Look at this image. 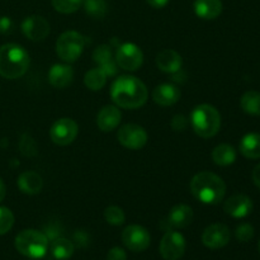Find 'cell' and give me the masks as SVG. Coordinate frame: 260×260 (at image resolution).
<instances>
[{
  "mask_svg": "<svg viewBox=\"0 0 260 260\" xmlns=\"http://www.w3.org/2000/svg\"><path fill=\"white\" fill-rule=\"evenodd\" d=\"M111 98L121 108L136 109L146 103L149 91L139 78L122 75L112 84Z\"/></svg>",
  "mask_w": 260,
  "mask_h": 260,
  "instance_id": "1",
  "label": "cell"
},
{
  "mask_svg": "<svg viewBox=\"0 0 260 260\" xmlns=\"http://www.w3.org/2000/svg\"><path fill=\"white\" fill-rule=\"evenodd\" d=\"M190 192L205 205H218L226 194V184L215 173L201 172L190 180Z\"/></svg>",
  "mask_w": 260,
  "mask_h": 260,
  "instance_id": "2",
  "label": "cell"
},
{
  "mask_svg": "<svg viewBox=\"0 0 260 260\" xmlns=\"http://www.w3.org/2000/svg\"><path fill=\"white\" fill-rule=\"evenodd\" d=\"M29 68V55L15 43H7L0 47V75L5 79H18Z\"/></svg>",
  "mask_w": 260,
  "mask_h": 260,
  "instance_id": "3",
  "label": "cell"
},
{
  "mask_svg": "<svg viewBox=\"0 0 260 260\" xmlns=\"http://www.w3.org/2000/svg\"><path fill=\"white\" fill-rule=\"evenodd\" d=\"M190 124L198 136L202 139H210L220 131L221 116L213 106L200 104L190 114Z\"/></svg>",
  "mask_w": 260,
  "mask_h": 260,
  "instance_id": "4",
  "label": "cell"
},
{
  "mask_svg": "<svg viewBox=\"0 0 260 260\" xmlns=\"http://www.w3.org/2000/svg\"><path fill=\"white\" fill-rule=\"evenodd\" d=\"M15 249L22 255L32 259L43 258L47 253L48 239L41 231L37 230H23L15 238Z\"/></svg>",
  "mask_w": 260,
  "mask_h": 260,
  "instance_id": "5",
  "label": "cell"
},
{
  "mask_svg": "<svg viewBox=\"0 0 260 260\" xmlns=\"http://www.w3.org/2000/svg\"><path fill=\"white\" fill-rule=\"evenodd\" d=\"M85 38L76 30H66L56 42L57 56L65 62H75L83 53Z\"/></svg>",
  "mask_w": 260,
  "mask_h": 260,
  "instance_id": "6",
  "label": "cell"
},
{
  "mask_svg": "<svg viewBox=\"0 0 260 260\" xmlns=\"http://www.w3.org/2000/svg\"><path fill=\"white\" fill-rule=\"evenodd\" d=\"M117 139H118L119 144L126 149L140 150L146 145L149 136L144 127L135 123H128L118 129Z\"/></svg>",
  "mask_w": 260,
  "mask_h": 260,
  "instance_id": "7",
  "label": "cell"
},
{
  "mask_svg": "<svg viewBox=\"0 0 260 260\" xmlns=\"http://www.w3.org/2000/svg\"><path fill=\"white\" fill-rule=\"evenodd\" d=\"M116 62L126 71H136L144 62V53L135 43H123L116 52Z\"/></svg>",
  "mask_w": 260,
  "mask_h": 260,
  "instance_id": "8",
  "label": "cell"
},
{
  "mask_svg": "<svg viewBox=\"0 0 260 260\" xmlns=\"http://www.w3.org/2000/svg\"><path fill=\"white\" fill-rule=\"evenodd\" d=\"M79 132L78 123L71 118H60L52 124L50 137L53 144L58 146H68L76 139Z\"/></svg>",
  "mask_w": 260,
  "mask_h": 260,
  "instance_id": "9",
  "label": "cell"
},
{
  "mask_svg": "<svg viewBox=\"0 0 260 260\" xmlns=\"http://www.w3.org/2000/svg\"><path fill=\"white\" fill-rule=\"evenodd\" d=\"M185 239L178 231H168L160 241V254L165 260H179L185 253Z\"/></svg>",
  "mask_w": 260,
  "mask_h": 260,
  "instance_id": "10",
  "label": "cell"
},
{
  "mask_svg": "<svg viewBox=\"0 0 260 260\" xmlns=\"http://www.w3.org/2000/svg\"><path fill=\"white\" fill-rule=\"evenodd\" d=\"M122 243L127 249L140 253L149 248L151 243L149 231L140 225H129L122 233Z\"/></svg>",
  "mask_w": 260,
  "mask_h": 260,
  "instance_id": "11",
  "label": "cell"
},
{
  "mask_svg": "<svg viewBox=\"0 0 260 260\" xmlns=\"http://www.w3.org/2000/svg\"><path fill=\"white\" fill-rule=\"evenodd\" d=\"M230 238L231 234L228 226L223 223H212L203 231L202 243L206 248L216 250L228 245Z\"/></svg>",
  "mask_w": 260,
  "mask_h": 260,
  "instance_id": "12",
  "label": "cell"
},
{
  "mask_svg": "<svg viewBox=\"0 0 260 260\" xmlns=\"http://www.w3.org/2000/svg\"><path fill=\"white\" fill-rule=\"evenodd\" d=\"M22 32L30 41H42L50 33V24L41 15H30L22 23Z\"/></svg>",
  "mask_w": 260,
  "mask_h": 260,
  "instance_id": "13",
  "label": "cell"
},
{
  "mask_svg": "<svg viewBox=\"0 0 260 260\" xmlns=\"http://www.w3.org/2000/svg\"><path fill=\"white\" fill-rule=\"evenodd\" d=\"M223 210L229 216L235 218L246 217L253 211V201L245 194H235L225 201Z\"/></svg>",
  "mask_w": 260,
  "mask_h": 260,
  "instance_id": "14",
  "label": "cell"
},
{
  "mask_svg": "<svg viewBox=\"0 0 260 260\" xmlns=\"http://www.w3.org/2000/svg\"><path fill=\"white\" fill-rule=\"evenodd\" d=\"M74 80V70L70 65L56 63L48 71V81L57 89H63Z\"/></svg>",
  "mask_w": 260,
  "mask_h": 260,
  "instance_id": "15",
  "label": "cell"
},
{
  "mask_svg": "<svg viewBox=\"0 0 260 260\" xmlns=\"http://www.w3.org/2000/svg\"><path fill=\"white\" fill-rule=\"evenodd\" d=\"M122 113L116 106H106L99 111L96 117V124L103 132H111L118 127Z\"/></svg>",
  "mask_w": 260,
  "mask_h": 260,
  "instance_id": "16",
  "label": "cell"
},
{
  "mask_svg": "<svg viewBox=\"0 0 260 260\" xmlns=\"http://www.w3.org/2000/svg\"><path fill=\"white\" fill-rule=\"evenodd\" d=\"M180 90L173 84H161L152 90V99L161 107H170L180 99Z\"/></svg>",
  "mask_w": 260,
  "mask_h": 260,
  "instance_id": "17",
  "label": "cell"
},
{
  "mask_svg": "<svg viewBox=\"0 0 260 260\" xmlns=\"http://www.w3.org/2000/svg\"><path fill=\"white\" fill-rule=\"evenodd\" d=\"M182 56L174 50H162L159 55L156 56V65L161 71L168 74L178 73L182 68Z\"/></svg>",
  "mask_w": 260,
  "mask_h": 260,
  "instance_id": "18",
  "label": "cell"
},
{
  "mask_svg": "<svg viewBox=\"0 0 260 260\" xmlns=\"http://www.w3.org/2000/svg\"><path fill=\"white\" fill-rule=\"evenodd\" d=\"M93 58L96 63L98 68L106 73L107 76H113L117 74V62L113 61V56H112L111 46L108 45H102L96 47L93 52Z\"/></svg>",
  "mask_w": 260,
  "mask_h": 260,
  "instance_id": "19",
  "label": "cell"
},
{
  "mask_svg": "<svg viewBox=\"0 0 260 260\" xmlns=\"http://www.w3.org/2000/svg\"><path fill=\"white\" fill-rule=\"evenodd\" d=\"M193 210L187 205H177L170 210L168 222L174 229H185L192 223Z\"/></svg>",
  "mask_w": 260,
  "mask_h": 260,
  "instance_id": "20",
  "label": "cell"
},
{
  "mask_svg": "<svg viewBox=\"0 0 260 260\" xmlns=\"http://www.w3.org/2000/svg\"><path fill=\"white\" fill-rule=\"evenodd\" d=\"M194 13L197 17L206 20L216 19L222 12V2L221 0H196Z\"/></svg>",
  "mask_w": 260,
  "mask_h": 260,
  "instance_id": "21",
  "label": "cell"
},
{
  "mask_svg": "<svg viewBox=\"0 0 260 260\" xmlns=\"http://www.w3.org/2000/svg\"><path fill=\"white\" fill-rule=\"evenodd\" d=\"M18 187L25 194H37L42 190L43 180L36 172H24L18 178Z\"/></svg>",
  "mask_w": 260,
  "mask_h": 260,
  "instance_id": "22",
  "label": "cell"
},
{
  "mask_svg": "<svg viewBox=\"0 0 260 260\" xmlns=\"http://www.w3.org/2000/svg\"><path fill=\"white\" fill-rule=\"evenodd\" d=\"M240 152L248 159H260V135H245L240 141Z\"/></svg>",
  "mask_w": 260,
  "mask_h": 260,
  "instance_id": "23",
  "label": "cell"
},
{
  "mask_svg": "<svg viewBox=\"0 0 260 260\" xmlns=\"http://www.w3.org/2000/svg\"><path fill=\"white\" fill-rule=\"evenodd\" d=\"M212 160L220 167H229L236 160V150L231 145L221 144L216 146L212 151Z\"/></svg>",
  "mask_w": 260,
  "mask_h": 260,
  "instance_id": "24",
  "label": "cell"
},
{
  "mask_svg": "<svg viewBox=\"0 0 260 260\" xmlns=\"http://www.w3.org/2000/svg\"><path fill=\"white\" fill-rule=\"evenodd\" d=\"M51 254L57 260H68L73 256L75 246L70 240L65 238H57L56 240L51 241Z\"/></svg>",
  "mask_w": 260,
  "mask_h": 260,
  "instance_id": "25",
  "label": "cell"
},
{
  "mask_svg": "<svg viewBox=\"0 0 260 260\" xmlns=\"http://www.w3.org/2000/svg\"><path fill=\"white\" fill-rule=\"evenodd\" d=\"M240 106L245 113L251 116H260V93L255 90H249L241 96Z\"/></svg>",
  "mask_w": 260,
  "mask_h": 260,
  "instance_id": "26",
  "label": "cell"
},
{
  "mask_svg": "<svg viewBox=\"0 0 260 260\" xmlns=\"http://www.w3.org/2000/svg\"><path fill=\"white\" fill-rule=\"evenodd\" d=\"M107 83V75L101 68H95L89 70L88 73L84 76V84L88 89L93 91L101 90L102 88H104Z\"/></svg>",
  "mask_w": 260,
  "mask_h": 260,
  "instance_id": "27",
  "label": "cell"
},
{
  "mask_svg": "<svg viewBox=\"0 0 260 260\" xmlns=\"http://www.w3.org/2000/svg\"><path fill=\"white\" fill-rule=\"evenodd\" d=\"M85 13L90 17L102 19L107 13L106 0H83Z\"/></svg>",
  "mask_w": 260,
  "mask_h": 260,
  "instance_id": "28",
  "label": "cell"
},
{
  "mask_svg": "<svg viewBox=\"0 0 260 260\" xmlns=\"http://www.w3.org/2000/svg\"><path fill=\"white\" fill-rule=\"evenodd\" d=\"M104 218H106V221L109 225L121 226L123 225L124 220H126V216H124V212L122 208L117 207V206H109L104 211Z\"/></svg>",
  "mask_w": 260,
  "mask_h": 260,
  "instance_id": "29",
  "label": "cell"
},
{
  "mask_svg": "<svg viewBox=\"0 0 260 260\" xmlns=\"http://www.w3.org/2000/svg\"><path fill=\"white\" fill-rule=\"evenodd\" d=\"M81 4L83 0H52L53 8L62 14H71L76 12Z\"/></svg>",
  "mask_w": 260,
  "mask_h": 260,
  "instance_id": "30",
  "label": "cell"
},
{
  "mask_svg": "<svg viewBox=\"0 0 260 260\" xmlns=\"http://www.w3.org/2000/svg\"><path fill=\"white\" fill-rule=\"evenodd\" d=\"M14 225V215L7 207H0V235L9 233Z\"/></svg>",
  "mask_w": 260,
  "mask_h": 260,
  "instance_id": "31",
  "label": "cell"
},
{
  "mask_svg": "<svg viewBox=\"0 0 260 260\" xmlns=\"http://www.w3.org/2000/svg\"><path fill=\"white\" fill-rule=\"evenodd\" d=\"M236 239L241 243H248L253 239L254 236V228L250 225V223H241L236 228L235 230Z\"/></svg>",
  "mask_w": 260,
  "mask_h": 260,
  "instance_id": "32",
  "label": "cell"
},
{
  "mask_svg": "<svg viewBox=\"0 0 260 260\" xmlns=\"http://www.w3.org/2000/svg\"><path fill=\"white\" fill-rule=\"evenodd\" d=\"M172 127L175 131H184L188 127V121L184 116L182 114H177V116L173 117L172 119Z\"/></svg>",
  "mask_w": 260,
  "mask_h": 260,
  "instance_id": "33",
  "label": "cell"
},
{
  "mask_svg": "<svg viewBox=\"0 0 260 260\" xmlns=\"http://www.w3.org/2000/svg\"><path fill=\"white\" fill-rule=\"evenodd\" d=\"M107 260H127V254L123 249L116 246V248H112L108 251Z\"/></svg>",
  "mask_w": 260,
  "mask_h": 260,
  "instance_id": "34",
  "label": "cell"
},
{
  "mask_svg": "<svg viewBox=\"0 0 260 260\" xmlns=\"http://www.w3.org/2000/svg\"><path fill=\"white\" fill-rule=\"evenodd\" d=\"M60 229H58L57 226L53 225L47 226V228H45V231H43V234H45L46 238L48 239V241H53L57 238H60Z\"/></svg>",
  "mask_w": 260,
  "mask_h": 260,
  "instance_id": "35",
  "label": "cell"
},
{
  "mask_svg": "<svg viewBox=\"0 0 260 260\" xmlns=\"http://www.w3.org/2000/svg\"><path fill=\"white\" fill-rule=\"evenodd\" d=\"M13 23L10 18L2 17L0 18V33H9L12 30Z\"/></svg>",
  "mask_w": 260,
  "mask_h": 260,
  "instance_id": "36",
  "label": "cell"
},
{
  "mask_svg": "<svg viewBox=\"0 0 260 260\" xmlns=\"http://www.w3.org/2000/svg\"><path fill=\"white\" fill-rule=\"evenodd\" d=\"M75 240H76V243H78V245H80L81 248H85L89 243L88 235H86V234H83V233H76Z\"/></svg>",
  "mask_w": 260,
  "mask_h": 260,
  "instance_id": "37",
  "label": "cell"
},
{
  "mask_svg": "<svg viewBox=\"0 0 260 260\" xmlns=\"http://www.w3.org/2000/svg\"><path fill=\"white\" fill-rule=\"evenodd\" d=\"M146 2L149 3L152 8H155V9H161L165 5H168L169 0H146Z\"/></svg>",
  "mask_w": 260,
  "mask_h": 260,
  "instance_id": "38",
  "label": "cell"
},
{
  "mask_svg": "<svg viewBox=\"0 0 260 260\" xmlns=\"http://www.w3.org/2000/svg\"><path fill=\"white\" fill-rule=\"evenodd\" d=\"M251 178H253L254 184H255L256 187H258L260 189V164H258L255 168H254L253 175H251Z\"/></svg>",
  "mask_w": 260,
  "mask_h": 260,
  "instance_id": "39",
  "label": "cell"
},
{
  "mask_svg": "<svg viewBox=\"0 0 260 260\" xmlns=\"http://www.w3.org/2000/svg\"><path fill=\"white\" fill-rule=\"evenodd\" d=\"M5 193H7V189H5V184H4V182L2 180V178H0V202L4 200Z\"/></svg>",
  "mask_w": 260,
  "mask_h": 260,
  "instance_id": "40",
  "label": "cell"
},
{
  "mask_svg": "<svg viewBox=\"0 0 260 260\" xmlns=\"http://www.w3.org/2000/svg\"><path fill=\"white\" fill-rule=\"evenodd\" d=\"M258 249H259V253H260V240H259V245H258Z\"/></svg>",
  "mask_w": 260,
  "mask_h": 260,
  "instance_id": "41",
  "label": "cell"
}]
</instances>
